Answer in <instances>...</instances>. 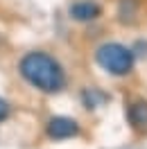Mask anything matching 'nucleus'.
Returning a JSON list of instances; mask_svg holds the SVG:
<instances>
[{
	"label": "nucleus",
	"instance_id": "1",
	"mask_svg": "<svg viewBox=\"0 0 147 149\" xmlns=\"http://www.w3.org/2000/svg\"><path fill=\"white\" fill-rule=\"evenodd\" d=\"M18 72L32 88L55 95L66 88V70L46 50H32L18 61Z\"/></svg>",
	"mask_w": 147,
	"mask_h": 149
},
{
	"label": "nucleus",
	"instance_id": "2",
	"mask_svg": "<svg viewBox=\"0 0 147 149\" xmlns=\"http://www.w3.org/2000/svg\"><path fill=\"white\" fill-rule=\"evenodd\" d=\"M95 63L100 65L104 72L113 74V77H125L134 70L136 63V54L134 50L127 47L125 43L118 41H106L95 50Z\"/></svg>",
	"mask_w": 147,
	"mask_h": 149
},
{
	"label": "nucleus",
	"instance_id": "3",
	"mask_svg": "<svg viewBox=\"0 0 147 149\" xmlns=\"http://www.w3.org/2000/svg\"><path fill=\"white\" fill-rule=\"evenodd\" d=\"M46 131L52 140H68V138H75V136L79 133V124H77V120H73V118L55 115V118L48 120Z\"/></svg>",
	"mask_w": 147,
	"mask_h": 149
},
{
	"label": "nucleus",
	"instance_id": "4",
	"mask_svg": "<svg viewBox=\"0 0 147 149\" xmlns=\"http://www.w3.org/2000/svg\"><path fill=\"white\" fill-rule=\"evenodd\" d=\"M68 14L77 23H91V20H97L102 16V7L95 0H77L68 7Z\"/></svg>",
	"mask_w": 147,
	"mask_h": 149
},
{
	"label": "nucleus",
	"instance_id": "5",
	"mask_svg": "<svg viewBox=\"0 0 147 149\" xmlns=\"http://www.w3.org/2000/svg\"><path fill=\"white\" fill-rule=\"evenodd\" d=\"M127 120L134 129H147V102L145 100H136L134 104H129Z\"/></svg>",
	"mask_w": 147,
	"mask_h": 149
},
{
	"label": "nucleus",
	"instance_id": "6",
	"mask_svg": "<svg viewBox=\"0 0 147 149\" xmlns=\"http://www.w3.org/2000/svg\"><path fill=\"white\" fill-rule=\"evenodd\" d=\"M136 9H138V2L136 0H120V9H118V16L122 23H131L134 16H136Z\"/></svg>",
	"mask_w": 147,
	"mask_h": 149
},
{
	"label": "nucleus",
	"instance_id": "7",
	"mask_svg": "<svg viewBox=\"0 0 147 149\" xmlns=\"http://www.w3.org/2000/svg\"><path fill=\"white\" fill-rule=\"evenodd\" d=\"M104 100H106V95L100 93L97 88H91V91L84 93V104H86V109H95L97 102H104Z\"/></svg>",
	"mask_w": 147,
	"mask_h": 149
},
{
	"label": "nucleus",
	"instance_id": "8",
	"mask_svg": "<svg viewBox=\"0 0 147 149\" xmlns=\"http://www.w3.org/2000/svg\"><path fill=\"white\" fill-rule=\"evenodd\" d=\"M9 111H11V109H9V102L0 97V122H5L7 118H9Z\"/></svg>",
	"mask_w": 147,
	"mask_h": 149
}]
</instances>
